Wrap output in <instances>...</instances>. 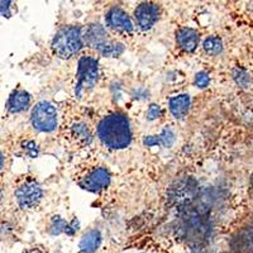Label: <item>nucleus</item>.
I'll list each match as a JSON object with an SVG mask.
<instances>
[{
  "label": "nucleus",
  "instance_id": "1",
  "mask_svg": "<svg viewBox=\"0 0 253 253\" xmlns=\"http://www.w3.org/2000/svg\"><path fill=\"white\" fill-rule=\"evenodd\" d=\"M98 134L100 141L113 150L126 148L132 141L129 121L121 113H114L105 117L99 123Z\"/></svg>",
  "mask_w": 253,
  "mask_h": 253
},
{
  "label": "nucleus",
  "instance_id": "2",
  "mask_svg": "<svg viewBox=\"0 0 253 253\" xmlns=\"http://www.w3.org/2000/svg\"><path fill=\"white\" fill-rule=\"evenodd\" d=\"M84 46L83 32L80 27L69 26L63 27L56 33L53 42H52V49L55 55L61 58H71L79 53Z\"/></svg>",
  "mask_w": 253,
  "mask_h": 253
},
{
  "label": "nucleus",
  "instance_id": "3",
  "mask_svg": "<svg viewBox=\"0 0 253 253\" xmlns=\"http://www.w3.org/2000/svg\"><path fill=\"white\" fill-rule=\"evenodd\" d=\"M99 80V63L92 57H83L79 61L78 83H76L75 95L81 98L85 92L94 89Z\"/></svg>",
  "mask_w": 253,
  "mask_h": 253
},
{
  "label": "nucleus",
  "instance_id": "4",
  "mask_svg": "<svg viewBox=\"0 0 253 253\" xmlns=\"http://www.w3.org/2000/svg\"><path fill=\"white\" fill-rule=\"evenodd\" d=\"M31 121L38 132H52L57 126V110L48 101H41L32 110Z\"/></svg>",
  "mask_w": 253,
  "mask_h": 253
},
{
  "label": "nucleus",
  "instance_id": "5",
  "mask_svg": "<svg viewBox=\"0 0 253 253\" xmlns=\"http://www.w3.org/2000/svg\"><path fill=\"white\" fill-rule=\"evenodd\" d=\"M42 195H43L42 187L33 180H29V181L22 184L15 191V199H17L18 205L23 209H31V208L37 207L42 199Z\"/></svg>",
  "mask_w": 253,
  "mask_h": 253
},
{
  "label": "nucleus",
  "instance_id": "6",
  "mask_svg": "<svg viewBox=\"0 0 253 253\" xmlns=\"http://www.w3.org/2000/svg\"><path fill=\"white\" fill-rule=\"evenodd\" d=\"M109 171L107 169H103V167H98V169L90 171L85 177H83V180L80 181V186L87 191H91V193H99V191L105 189L109 185Z\"/></svg>",
  "mask_w": 253,
  "mask_h": 253
},
{
  "label": "nucleus",
  "instance_id": "7",
  "mask_svg": "<svg viewBox=\"0 0 253 253\" xmlns=\"http://www.w3.org/2000/svg\"><path fill=\"white\" fill-rule=\"evenodd\" d=\"M134 18L139 29L148 31L160 18V9L153 3H142L134 10Z\"/></svg>",
  "mask_w": 253,
  "mask_h": 253
},
{
  "label": "nucleus",
  "instance_id": "8",
  "mask_svg": "<svg viewBox=\"0 0 253 253\" xmlns=\"http://www.w3.org/2000/svg\"><path fill=\"white\" fill-rule=\"evenodd\" d=\"M107 24L112 29L121 33H132L133 32V23L130 18L128 17L124 10L119 8L110 9L107 14Z\"/></svg>",
  "mask_w": 253,
  "mask_h": 253
},
{
  "label": "nucleus",
  "instance_id": "9",
  "mask_svg": "<svg viewBox=\"0 0 253 253\" xmlns=\"http://www.w3.org/2000/svg\"><path fill=\"white\" fill-rule=\"evenodd\" d=\"M199 33L191 28H181L176 33V42L185 52H194L199 44Z\"/></svg>",
  "mask_w": 253,
  "mask_h": 253
},
{
  "label": "nucleus",
  "instance_id": "10",
  "mask_svg": "<svg viewBox=\"0 0 253 253\" xmlns=\"http://www.w3.org/2000/svg\"><path fill=\"white\" fill-rule=\"evenodd\" d=\"M31 105V96L24 90H15L8 100V110L10 113H22Z\"/></svg>",
  "mask_w": 253,
  "mask_h": 253
},
{
  "label": "nucleus",
  "instance_id": "11",
  "mask_svg": "<svg viewBox=\"0 0 253 253\" xmlns=\"http://www.w3.org/2000/svg\"><path fill=\"white\" fill-rule=\"evenodd\" d=\"M103 237L98 229H91L85 233L79 243V248L84 253H92L98 250L101 245Z\"/></svg>",
  "mask_w": 253,
  "mask_h": 253
},
{
  "label": "nucleus",
  "instance_id": "12",
  "mask_svg": "<svg viewBox=\"0 0 253 253\" xmlns=\"http://www.w3.org/2000/svg\"><path fill=\"white\" fill-rule=\"evenodd\" d=\"M84 42L89 44L90 47H96L99 44H101L104 41H107V32L100 24H91V26L87 27L85 35H83Z\"/></svg>",
  "mask_w": 253,
  "mask_h": 253
},
{
  "label": "nucleus",
  "instance_id": "13",
  "mask_svg": "<svg viewBox=\"0 0 253 253\" xmlns=\"http://www.w3.org/2000/svg\"><path fill=\"white\" fill-rule=\"evenodd\" d=\"M170 110L176 119H184L190 109V96L186 94L173 96L169 103Z\"/></svg>",
  "mask_w": 253,
  "mask_h": 253
},
{
  "label": "nucleus",
  "instance_id": "14",
  "mask_svg": "<svg viewBox=\"0 0 253 253\" xmlns=\"http://www.w3.org/2000/svg\"><path fill=\"white\" fill-rule=\"evenodd\" d=\"M79 229V224L78 221L72 220L71 223H67L66 220H63L62 218L60 216H55V218L52 219L51 223V228H49V232L53 236H57V234L61 233H66L69 236H74V234L78 232Z\"/></svg>",
  "mask_w": 253,
  "mask_h": 253
},
{
  "label": "nucleus",
  "instance_id": "15",
  "mask_svg": "<svg viewBox=\"0 0 253 253\" xmlns=\"http://www.w3.org/2000/svg\"><path fill=\"white\" fill-rule=\"evenodd\" d=\"M175 142V134L170 128H165L161 132V134L158 135H148L143 139L144 146L152 147V146H164V147H171Z\"/></svg>",
  "mask_w": 253,
  "mask_h": 253
},
{
  "label": "nucleus",
  "instance_id": "16",
  "mask_svg": "<svg viewBox=\"0 0 253 253\" xmlns=\"http://www.w3.org/2000/svg\"><path fill=\"white\" fill-rule=\"evenodd\" d=\"M96 49L105 57H118L124 52V46L122 43H118V42L107 40L104 41L101 44H99Z\"/></svg>",
  "mask_w": 253,
  "mask_h": 253
},
{
  "label": "nucleus",
  "instance_id": "17",
  "mask_svg": "<svg viewBox=\"0 0 253 253\" xmlns=\"http://www.w3.org/2000/svg\"><path fill=\"white\" fill-rule=\"evenodd\" d=\"M72 137H75L76 141L81 142L83 144H90L92 141V135L90 133L87 126L83 123H78L72 126Z\"/></svg>",
  "mask_w": 253,
  "mask_h": 253
},
{
  "label": "nucleus",
  "instance_id": "18",
  "mask_svg": "<svg viewBox=\"0 0 253 253\" xmlns=\"http://www.w3.org/2000/svg\"><path fill=\"white\" fill-rule=\"evenodd\" d=\"M203 48H204L205 53H208L209 56H216L223 51V42L216 36H210L204 41Z\"/></svg>",
  "mask_w": 253,
  "mask_h": 253
},
{
  "label": "nucleus",
  "instance_id": "19",
  "mask_svg": "<svg viewBox=\"0 0 253 253\" xmlns=\"http://www.w3.org/2000/svg\"><path fill=\"white\" fill-rule=\"evenodd\" d=\"M233 79L236 80L237 85L243 89H247L251 86V76L245 69H241V67H236L233 70Z\"/></svg>",
  "mask_w": 253,
  "mask_h": 253
},
{
  "label": "nucleus",
  "instance_id": "20",
  "mask_svg": "<svg viewBox=\"0 0 253 253\" xmlns=\"http://www.w3.org/2000/svg\"><path fill=\"white\" fill-rule=\"evenodd\" d=\"M209 83H210V78L207 72H199V74H196L195 76L196 86L200 87V89H204V87H207L208 85H209Z\"/></svg>",
  "mask_w": 253,
  "mask_h": 253
},
{
  "label": "nucleus",
  "instance_id": "21",
  "mask_svg": "<svg viewBox=\"0 0 253 253\" xmlns=\"http://www.w3.org/2000/svg\"><path fill=\"white\" fill-rule=\"evenodd\" d=\"M147 115H148V119H151V121L160 118V117L162 115L161 107H158V105H156V104H152V105L150 107V109H148Z\"/></svg>",
  "mask_w": 253,
  "mask_h": 253
},
{
  "label": "nucleus",
  "instance_id": "22",
  "mask_svg": "<svg viewBox=\"0 0 253 253\" xmlns=\"http://www.w3.org/2000/svg\"><path fill=\"white\" fill-rule=\"evenodd\" d=\"M10 4L12 0H0V14L4 17H10Z\"/></svg>",
  "mask_w": 253,
  "mask_h": 253
},
{
  "label": "nucleus",
  "instance_id": "23",
  "mask_svg": "<svg viewBox=\"0 0 253 253\" xmlns=\"http://www.w3.org/2000/svg\"><path fill=\"white\" fill-rule=\"evenodd\" d=\"M3 166H4V156L3 153H1V151H0V170L3 169Z\"/></svg>",
  "mask_w": 253,
  "mask_h": 253
},
{
  "label": "nucleus",
  "instance_id": "24",
  "mask_svg": "<svg viewBox=\"0 0 253 253\" xmlns=\"http://www.w3.org/2000/svg\"><path fill=\"white\" fill-rule=\"evenodd\" d=\"M27 253H41L38 250H29Z\"/></svg>",
  "mask_w": 253,
  "mask_h": 253
},
{
  "label": "nucleus",
  "instance_id": "25",
  "mask_svg": "<svg viewBox=\"0 0 253 253\" xmlns=\"http://www.w3.org/2000/svg\"><path fill=\"white\" fill-rule=\"evenodd\" d=\"M0 199H1V191H0Z\"/></svg>",
  "mask_w": 253,
  "mask_h": 253
}]
</instances>
